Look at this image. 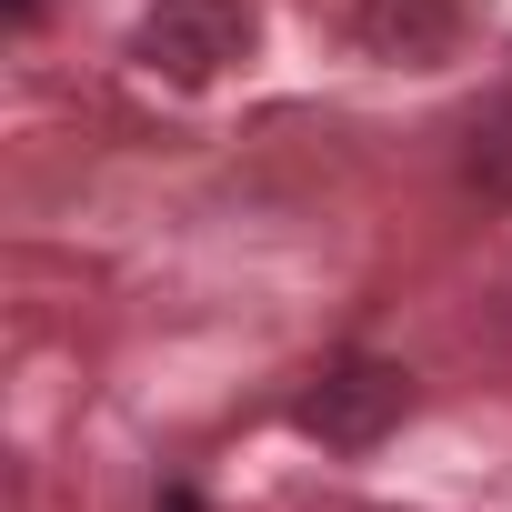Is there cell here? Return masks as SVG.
Masks as SVG:
<instances>
[{"label": "cell", "mask_w": 512, "mask_h": 512, "mask_svg": "<svg viewBox=\"0 0 512 512\" xmlns=\"http://www.w3.org/2000/svg\"><path fill=\"white\" fill-rule=\"evenodd\" d=\"M251 51H262V11L251 0H151L131 21V61L171 91H211V81L251 71Z\"/></svg>", "instance_id": "6da1fadb"}, {"label": "cell", "mask_w": 512, "mask_h": 512, "mask_svg": "<svg viewBox=\"0 0 512 512\" xmlns=\"http://www.w3.org/2000/svg\"><path fill=\"white\" fill-rule=\"evenodd\" d=\"M292 422H302L322 452H372V442H392V432L412 422V372L382 362V352H342V362H322V372L302 382Z\"/></svg>", "instance_id": "7a4b0ae2"}, {"label": "cell", "mask_w": 512, "mask_h": 512, "mask_svg": "<svg viewBox=\"0 0 512 512\" xmlns=\"http://www.w3.org/2000/svg\"><path fill=\"white\" fill-rule=\"evenodd\" d=\"M462 0H352V41L382 71H442L462 51Z\"/></svg>", "instance_id": "3957f363"}, {"label": "cell", "mask_w": 512, "mask_h": 512, "mask_svg": "<svg viewBox=\"0 0 512 512\" xmlns=\"http://www.w3.org/2000/svg\"><path fill=\"white\" fill-rule=\"evenodd\" d=\"M11 21H21V31H31V21H41V0H11Z\"/></svg>", "instance_id": "277c9868"}, {"label": "cell", "mask_w": 512, "mask_h": 512, "mask_svg": "<svg viewBox=\"0 0 512 512\" xmlns=\"http://www.w3.org/2000/svg\"><path fill=\"white\" fill-rule=\"evenodd\" d=\"M161 512H201V502H191V492H161Z\"/></svg>", "instance_id": "5b68a950"}]
</instances>
